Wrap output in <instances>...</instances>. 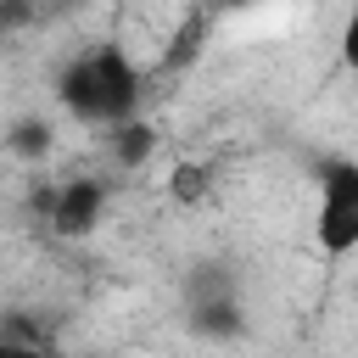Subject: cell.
Segmentation results:
<instances>
[{"instance_id":"1","label":"cell","mask_w":358,"mask_h":358,"mask_svg":"<svg viewBox=\"0 0 358 358\" xmlns=\"http://www.w3.org/2000/svg\"><path fill=\"white\" fill-rule=\"evenodd\" d=\"M50 95H56V106L73 123H84V129H117V123L140 117L145 67L129 50H117V45H84V50H73L56 67Z\"/></svg>"},{"instance_id":"2","label":"cell","mask_w":358,"mask_h":358,"mask_svg":"<svg viewBox=\"0 0 358 358\" xmlns=\"http://www.w3.org/2000/svg\"><path fill=\"white\" fill-rule=\"evenodd\" d=\"M308 229H313L319 257H330V263L358 257V162L352 157H319L313 162Z\"/></svg>"},{"instance_id":"3","label":"cell","mask_w":358,"mask_h":358,"mask_svg":"<svg viewBox=\"0 0 358 358\" xmlns=\"http://www.w3.org/2000/svg\"><path fill=\"white\" fill-rule=\"evenodd\" d=\"M185 330L196 341H241L246 336V296H241V274L235 263H196L185 274Z\"/></svg>"},{"instance_id":"4","label":"cell","mask_w":358,"mask_h":358,"mask_svg":"<svg viewBox=\"0 0 358 358\" xmlns=\"http://www.w3.org/2000/svg\"><path fill=\"white\" fill-rule=\"evenodd\" d=\"M106 213V179H62L45 190V224L62 241H84Z\"/></svg>"},{"instance_id":"5","label":"cell","mask_w":358,"mask_h":358,"mask_svg":"<svg viewBox=\"0 0 358 358\" xmlns=\"http://www.w3.org/2000/svg\"><path fill=\"white\" fill-rule=\"evenodd\" d=\"M106 140H112V162H117V168H145L151 151H157V129H151L145 117H129V123L106 129Z\"/></svg>"},{"instance_id":"6","label":"cell","mask_w":358,"mask_h":358,"mask_svg":"<svg viewBox=\"0 0 358 358\" xmlns=\"http://www.w3.org/2000/svg\"><path fill=\"white\" fill-rule=\"evenodd\" d=\"M11 151H17V157H45V151H50V123H45V117H22V123L11 129Z\"/></svg>"},{"instance_id":"7","label":"cell","mask_w":358,"mask_h":358,"mask_svg":"<svg viewBox=\"0 0 358 358\" xmlns=\"http://www.w3.org/2000/svg\"><path fill=\"white\" fill-rule=\"evenodd\" d=\"M336 50H341V67H347V73H358V0H352V6H347V17H341Z\"/></svg>"}]
</instances>
